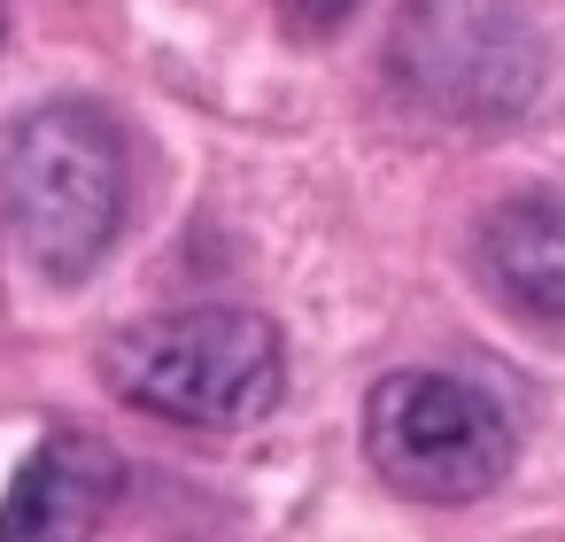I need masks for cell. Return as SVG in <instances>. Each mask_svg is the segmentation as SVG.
<instances>
[{
  "mask_svg": "<svg viewBox=\"0 0 565 542\" xmlns=\"http://www.w3.org/2000/svg\"><path fill=\"white\" fill-rule=\"evenodd\" d=\"M125 202H132V148L109 109L40 102L0 132V217L40 279L78 287L109 256Z\"/></svg>",
  "mask_w": 565,
  "mask_h": 542,
  "instance_id": "1",
  "label": "cell"
},
{
  "mask_svg": "<svg viewBox=\"0 0 565 542\" xmlns=\"http://www.w3.org/2000/svg\"><path fill=\"white\" fill-rule=\"evenodd\" d=\"M102 380L163 426L241 434V426L279 411L287 349H279V326L264 310L202 302V310H163V318L125 326L102 349Z\"/></svg>",
  "mask_w": 565,
  "mask_h": 542,
  "instance_id": "2",
  "label": "cell"
},
{
  "mask_svg": "<svg viewBox=\"0 0 565 542\" xmlns=\"http://www.w3.org/2000/svg\"><path fill=\"white\" fill-rule=\"evenodd\" d=\"M542 40L511 0H403L387 78L441 125H511L542 94Z\"/></svg>",
  "mask_w": 565,
  "mask_h": 542,
  "instance_id": "3",
  "label": "cell"
},
{
  "mask_svg": "<svg viewBox=\"0 0 565 542\" xmlns=\"http://www.w3.org/2000/svg\"><path fill=\"white\" fill-rule=\"evenodd\" d=\"M364 457L411 503H480L511 472V418L449 372H387L364 403Z\"/></svg>",
  "mask_w": 565,
  "mask_h": 542,
  "instance_id": "4",
  "label": "cell"
},
{
  "mask_svg": "<svg viewBox=\"0 0 565 542\" xmlns=\"http://www.w3.org/2000/svg\"><path fill=\"white\" fill-rule=\"evenodd\" d=\"M117 496H125V457L102 434H47L0 503V534H86L117 511Z\"/></svg>",
  "mask_w": 565,
  "mask_h": 542,
  "instance_id": "5",
  "label": "cell"
},
{
  "mask_svg": "<svg viewBox=\"0 0 565 542\" xmlns=\"http://www.w3.org/2000/svg\"><path fill=\"white\" fill-rule=\"evenodd\" d=\"M480 264H488L495 295H503L519 318L565 333V202H557V194H519V202H503V210L480 225Z\"/></svg>",
  "mask_w": 565,
  "mask_h": 542,
  "instance_id": "6",
  "label": "cell"
},
{
  "mask_svg": "<svg viewBox=\"0 0 565 542\" xmlns=\"http://www.w3.org/2000/svg\"><path fill=\"white\" fill-rule=\"evenodd\" d=\"M287 17H295V32H333L356 17V0H287Z\"/></svg>",
  "mask_w": 565,
  "mask_h": 542,
  "instance_id": "7",
  "label": "cell"
},
{
  "mask_svg": "<svg viewBox=\"0 0 565 542\" xmlns=\"http://www.w3.org/2000/svg\"><path fill=\"white\" fill-rule=\"evenodd\" d=\"M0 40H9V9H0Z\"/></svg>",
  "mask_w": 565,
  "mask_h": 542,
  "instance_id": "8",
  "label": "cell"
}]
</instances>
